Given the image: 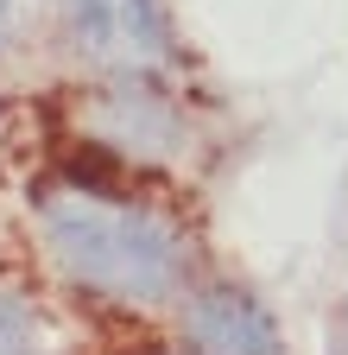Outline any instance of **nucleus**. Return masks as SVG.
Segmentation results:
<instances>
[{"label": "nucleus", "instance_id": "1", "mask_svg": "<svg viewBox=\"0 0 348 355\" xmlns=\"http://www.w3.org/2000/svg\"><path fill=\"white\" fill-rule=\"evenodd\" d=\"M45 241L70 279H82L89 292H108V298H127V304L165 298L184 273L178 241L158 216L95 197V191H57L45 203Z\"/></svg>", "mask_w": 348, "mask_h": 355}, {"label": "nucleus", "instance_id": "2", "mask_svg": "<svg viewBox=\"0 0 348 355\" xmlns=\"http://www.w3.org/2000/svg\"><path fill=\"white\" fill-rule=\"evenodd\" d=\"M76 38L114 76H146L165 64V26L152 0H76Z\"/></svg>", "mask_w": 348, "mask_h": 355}, {"label": "nucleus", "instance_id": "3", "mask_svg": "<svg viewBox=\"0 0 348 355\" xmlns=\"http://www.w3.org/2000/svg\"><path fill=\"white\" fill-rule=\"evenodd\" d=\"M190 343L203 355H279L273 318L235 286H215L190 304Z\"/></svg>", "mask_w": 348, "mask_h": 355}, {"label": "nucleus", "instance_id": "4", "mask_svg": "<svg viewBox=\"0 0 348 355\" xmlns=\"http://www.w3.org/2000/svg\"><path fill=\"white\" fill-rule=\"evenodd\" d=\"M102 121H108V133H114V140L120 146H171V133H178V127H171V114L158 108V102H146V96H134V89H127V96H114L108 108H102Z\"/></svg>", "mask_w": 348, "mask_h": 355}, {"label": "nucleus", "instance_id": "5", "mask_svg": "<svg viewBox=\"0 0 348 355\" xmlns=\"http://www.w3.org/2000/svg\"><path fill=\"white\" fill-rule=\"evenodd\" d=\"M32 336H38V318L0 292V355H32Z\"/></svg>", "mask_w": 348, "mask_h": 355}]
</instances>
